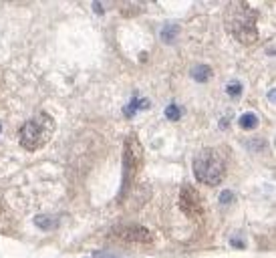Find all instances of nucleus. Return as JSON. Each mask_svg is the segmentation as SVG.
Instances as JSON below:
<instances>
[{
  "label": "nucleus",
  "instance_id": "obj_8",
  "mask_svg": "<svg viewBox=\"0 0 276 258\" xmlns=\"http://www.w3.org/2000/svg\"><path fill=\"white\" fill-rule=\"evenodd\" d=\"M192 79H196L198 83H206L212 79V69L208 67V64H196V67L192 69Z\"/></svg>",
  "mask_w": 276,
  "mask_h": 258
},
{
  "label": "nucleus",
  "instance_id": "obj_14",
  "mask_svg": "<svg viewBox=\"0 0 276 258\" xmlns=\"http://www.w3.org/2000/svg\"><path fill=\"white\" fill-rule=\"evenodd\" d=\"M178 32H180V31H178V27H176V25L165 27V29H163V32H161V40H163V42H172V40H174V36H176Z\"/></svg>",
  "mask_w": 276,
  "mask_h": 258
},
{
  "label": "nucleus",
  "instance_id": "obj_4",
  "mask_svg": "<svg viewBox=\"0 0 276 258\" xmlns=\"http://www.w3.org/2000/svg\"><path fill=\"white\" fill-rule=\"evenodd\" d=\"M141 163H143V147L135 135H129L123 149V188H121L123 194H127V188H129L131 180L141 169Z\"/></svg>",
  "mask_w": 276,
  "mask_h": 258
},
{
  "label": "nucleus",
  "instance_id": "obj_13",
  "mask_svg": "<svg viewBox=\"0 0 276 258\" xmlns=\"http://www.w3.org/2000/svg\"><path fill=\"white\" fill-rule=\"evenodd\" d=\"M121 8L125 10L127 16H133V14H137V10L143 8V4H141V2H123Z\"/></svg>",
  "mask_w": 276,
  "mask_h": 258
},
{
  "label": "nucleus",
  "instance_id": "obj_7",
  "mask_svg": "<svg viewBox=\"0 0 276 258\" xmlns=\"http://www.w3.org/2000/svg\"><path fill=\"white\" fill-rule=\"evenodd\" d=\"M147 107H150V101H147V99L133 97V99H131V103L125 107V117H133L137 111H141V109H147Z\"/></svg>",
  "mask_w": 276,
  "mask_h": 258
},
{
  "label": "nucleus",
  "instance_id": "obj_1",
  "mask_svg": "<svg viewBox=\"0 0 276 258\" xmlns=\"http://www.w3.org/2000/svg\"><path fill=\"white\" fill-rule=\"evenodd\" d=\"M258 12L248 2H230L224 10V25L230 34H234L242 45H254L258 40L256 31Z\"/></svg>",
  "mask_w": 276,
  "mask_h": 258
},
{
  "label": "nucleus",
  "instance_id": "obj_5",
  "mask_svg": "<svg viewBox=\"0 0 276 258\" xmlns=\"http://www.w3.org/2000/svg\"><path fill=\"white\" fill-rule=\"evenodd\" d=\"M111 234L117 236V238L123 240V242H143V244H147V242L153 240V236H152L150 230L143 228V226H135V224L115 226V228L111 230Z\"/></svg>",
  "mask_w": 276,
  "mask_h": 258
},
{
  "label": "nucleus",
  "instance_id": "obj_12",
  "mask_svg": "<svg viewBox=\"0 0 276 258\" xmlns=\"http://www.w3.org/2000/svg\"><path fill=\"white\" fill-rule=\"evenodd\" d=\"M226 93L230 95V97H240L242 95V85L238 83V81H232V83H228V87H226Z\"/></svg>",
  "mask_w": 276,
  "mask_h": 258
},
{
  "label": "nucleus",
  "instance_id": "obj_10",
  "mask_svg": "<svg viewBox=\"0 0 276 258\" xmlns=\"http://www.w3.org/2000/svg\"><path fill=\"white\" fill-rule=\"evenodd\" d=\"M57 218H53V216H36L34 218V224L38 226V228H42V230H55L57 228Z\"/></svg>",
  "mask_w": 276,
  "mask_h": 258
},
{
  "label": "nucleus",
  "instance_id": "obj_11",
  "mask_svg": "<svg viewBox=\"0 0 276 258\" xmlns=\"http://www.w3.org/2000/svg\"><path fill=\"white\" fill-rule=\"evenodd\" d=\"M165 117L169 119V121H178L180 117H182V109L176 105V103H172V105H167V109H165Z\"/></svg>",
  "mask_w": 276,
  "mask_h": 258
},
{
  "label": "nucleus",
  "instance_id": "obj_2",
  "mask_svg": "<svg viewBox=\"0 0 276 258\" xmlns=\"http://www.w3.org/2000/svg\"><path fill=\"white\" fill-rule=\"evenodd\" d=\"M53 133H55V119L49 113L40 111L34 117H31L20 129V145L27 152H36V149L45 147L51 141Z\"/></svg>",
  "mask_w": 276,
  "mask_h": 258
},
{
  "label": "nucleus",
  "instance_id": "obj_15",
  "mask_svg": "<svg viewBox=\"0 0 276 258\" xmlns=\"http://www.w3.org/2000/svg\"><path fill=\"white\" fill-rule=\"evenodd\" d=\"M220 202H222V204L234 202V194H232V192H222V194H220Z\"/></svg>",
  "mask_w": 276,
  "mask_h": 258
},
{
  "label": "nucleus",
  "instance_id": "obj_9",
  "mask_svg": "<svg viewBox=\"0 0 276 258\" xmlns=\"http://www.w3.org/2000/svg\"><path fill=\"white\" fill-rule=\"evenodd\" d=\"M238 125L242 129H256L258 127V117L254 115V113H244V115H240Z\"/></svg>",
  "mask_w": 276,
  "mask_h": 258
},
{
  "label": "nucleus",
  "instance_id": "obj_17",
  "mask_svg": "<svg viewBox=\"0 0 276 258\" xmlns=\"http://www.w3.org/2000/svg\"><path fill=\"white\" fill-rule=\"evenodd\" d=\"M0 131H2V123H0Z\"/></svg>",
  "mask_w": 276,
  "mask_h": 258
},
{
  "label": "nucleus",
  "instance_id": "obj_6",
  "mask_svg": "<svg viewBox=\"0 0 276 258\" xmlns=\"http://www.w3.org/2000/svg\"><path fill=\"white\" fill-rule=\"evenodd\" d=\"M180 206H182V210L187 214L189 218H198V216H202V212H204L200 194L192 186H184L182 188V192H180Z\"/></svg>",
  "mask_w": 276,
  "mask_h": 258
},
{
  "label": "nucleus",
  "instance_id": "obj_16",
  "mask_svg": "<svg viewBox=\"0 0 276 258\" xmlns=\"http://www.w3.org/2000/svg\"><path fill=\"white\" fill-rule=\"evenodd\" d=\"M93 8H95V10H97V12H99V14H101V12H103V6H101V4H99V2H95V4H93Z\"/></svg>",
  "mask_w": 276,
  "mask_h": 258
},
{
  "label": "nucleus",
  "instance_id": "obj_3",
  "mask_svg": "<svg viewBox=\"0 0 276 258\" xmlns=\"http://www.w3.org/2000/svg\"><path fill=\"white\" fill-rule=\"evenodd\" d=\"M194 176L206 186H218L226 176V161L216 149H202L194 160Z\"/></svg>",
  "mask_w": 276,
  "mask_h": 258
}]
</instances>
